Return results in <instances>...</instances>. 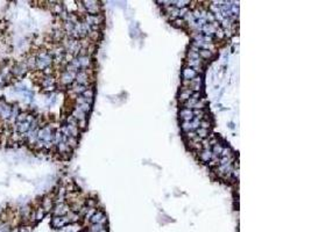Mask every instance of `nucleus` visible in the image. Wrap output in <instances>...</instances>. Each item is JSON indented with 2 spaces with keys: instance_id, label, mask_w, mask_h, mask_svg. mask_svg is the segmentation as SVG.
<instances>
[{
  "instance_id": "nucleus-14",
  "label": "nucleus",
  "mask_w": 311,
  "mask_h": 232,
  "mask_svg": "<svg viewBox=\"0 0 311 232\" xmlns=\"http://www.w3.org/2000/svg\"><path fill=\"white\" fill-rule=\"evenodd\" d=\"M197 76V72L191 67H188L185 66L183 69V72H182V77H183V80H191L193 78Z\"/></svg>"
},
{
  "instance_id": "nucleus-33",
  "label": "nucleus",
  "mask_w": 311,
  "mask_h": 232,
  "mask_svg": "<svg viewBox=\"0 0 311 232\" xmlns=\"http://www.w3.org/2000/svg\"><path fill=\"white\" fill-rule=\"evenodd\" d=\"M223 149H224V146L221 145V144H219V143H217V144H214L212 146V153L213 155H220V153H221V151H223Z\"/></svg>"
},
{
  "instance_id": "nucleus-40",
  "label": "nucleus",
  "mask_w": 311,
  "mask_h": 232,
  "mask_svg": "<svg viewBox=\"0 0 311 232\" xmlns=\"http://www.w3.org/2000/svg\"><path fill=\"white\" fill-rule=\"evenodd\" d=\"M204 108H205V101L203 99H201V100H198V101L195 103V106H193L192 109H204Z\"/></svg>"
},
{
  "instance_id": "nucleus-34",
  "label": "nucleus",
  "mask_w": 311,
  "mask_h": 232,
  "mask_svg": "<svg viewBox=\"0 0 311 232\" xmlns=\"http://www.w3.org/2000/svg\"><path fill=\"white\" fill-rule=\"evenodd\" d=\"M199 57L205 58V59H209V58L212 57V51H209V50H199Z\"/></svg>"
},
{
  "instance_id": "nucleus-22",
  "label": "nucleus",
  "mask_w": 311,
  "mask_h": 232,
  "mask_svg": "<svg viewBox=\"0 0 311 232\" xmlns=\"http://www.w3.org/2000/svg\"><path fill=\"white\" fill-rule=\"evenodd\" d=\"M41 85L45 87V88H48V87H53L55 85V78L53 76H45L41 81Z\"/></svg>"
},
{
  "instance_id": "nucleus-2",
  "label": "nucleus",
  "mask_w": 311,
  "mask_h": 232,
  "mask_svg": "<svg viewBox=\"0 0 311 232\" xmlns=\"http://www.w3.org/2000/svg\"><path fill=\"white\" fill-rule=\"evenodd\" d=\"M83 6L85 7L86 14L87 15H98L99 14V5L97 1L93 0H85L82 1Z\"/></svg>"
},
{
  "instance_id": "nucleus-41",
  "label": "nucleus",
  "mask_w": 311,
  "mask_h": 232,
  "mask_svg": "<svg viewBox=\"0 0 311 232\" xmlns=\"http://www.w3.org/2000/svg\"><path fill=\"white\" fill-rule=\"evenodd\" d=\"M53 13H55V14H61L62 12H63V7H62V5L60 4V2H57L56 5H54V7H53Z\"/></svg>"
},
{
  "instance_id": "nucleus-28",
  "label": "nucleus",
  "mask_w": 311,
  "mask_h": 232,
  "mask_svg": "<svg viewBox=\"0 0 311 232\" xmlns=\"http://www.w3.org/2000/svg\"><path fill=\"white\" fill-rule=\"evenodd\" d=\"M0 232H12V225L9 222H0Z\"/></svg>"
},
{
  "instance_id": "nucleus-32",
  "label": "nucleus",
  "mask_w": 311,
  "mask_h": 232,
  "mask_svg": "<svg viewBox=\"0 0 311 232\" xmlns=\"http://www.w3.org/2000/svg\"><path fill=\"white\" fill-rule=\"evenodd\" d=\"M66 144H68V146H70L71 149H74V147L77 146L78 144V141H77V137H72V136H70L66 138Z\"/></svg>"
},
{
  "instance_id": "nucleus-49",
  "label": "nucleus",
  "mask_w": 311,
  "mask_h": 232,
  "mask_svg": "<svg viewBox=\"0 0 311 232\" xmlns=\"http://www.w3.org/2000/svg\"><path fill=\"white\" fill-rule=\"evenodd\" d=\"M185 136H187V138L191 141V139H193L196 137L197 134H196V131H188V132H185Z\"/></svg>"
},
{
  "instance_id": "nucleus-20",
  "label": "nucleus",
  "mask_w": 311,
  "mask_h": 232,
  "mask_svg": "<svg viewBox=\"0 0 311 232\" xmlns=\"http://www.w3.org/2000/svg\"><path fill=\"white\" fill-rule=\"evenodd\" d=\"M192 91L190 90V88H183V90L181 91L180 95H178V100L181 102H185L187 100L191 98V95H192Z\"/></svg>"
},
{
  "instance_id": "nucleus-5",
  "label": "nucleus",
  "mask_w": 311,
  "mask_h": 232,
  "mask_svg": "<svg viewBox=\"0 0 311 232\" xmlns=\"http://www.w3.org/2000/svg\"><path fill=\"white\" fill-rule=\"evenodd\" d=\"M50 224H51V226L54 229L60 230V229L64 228L66 225L69 224V220H68L66 216H54L53 218H51Z\"/></svg>"
},
{
  "instance_id": "nucleus-46",
  "label": "nucleus",
  "mask_w": 311,
  "mask_h": 232,
  "mask_svg": "<svg viewBox=\"0 0 311 232\" xmlns=\"http://www.w3.org/2000/svg\"><path fill=\"white\" fill-rule=\"evenodd\" d=\"M188 59H201V57H199V53L193 52V51H189Z\"/></svg>"
},
{
  "instance_id": "nucleus-51",
  "label": "nucleus",
  "mask_w": 311,
  "mask_h": 232,
  "mask_svg": "<svg viewBox=\"0 0 311 232\" xmlns=\"http://www.w3.org/2000/svg\"><path fill=\"white\" fill-rule=\"evenodd\" d=\"M77 126H78V128H81V129H85V126H86V120L78 121V122H77Z\"/></svg>"
},
{
  "instance_id": "nucleus-13",
  "label": "nucleus",
  "mask_w": 311,
  "mask_h": 232,
  "mask_svg": "<svg viewBox=\"0 0 311 232\" xmlns=\"http://www.w3.org/2000/svg\"><path fill=\"white\" fill-rule=\"evenodd\" d=\"M180 118L183 121V122H187V121H192L193 120V114L192 110L191 109H187V108H183V109L180 110Z\"/></svg>"
},
{
  "instance_id": "nucleus-38",
  "label": "nucleus",
  "mask_w": 311,
  "mask_h": 232,
  "mask_svg": "<svg viewBox=\"0 0 311 232\" xmlns=\"http://www.w3.org/2000/svg\"><path fill=\"white\" fill-rule=\"evenodd\" d=\"M18 231L19 232H32V226L28 225V224H22L18 228Z\"/></svg>"
},
{
  "instance_id": "nucleus-8",
  "label": "nucleus",
  "mask_w": 311,
  "mask_h": 232,
  "mask_svg": "<svg viewBox=\"0 0 311 232\" xmlns=\"http://www.w3.org/2000/svg\"><path fill=\"white\" fill-rule=\"evenodd\" d=\"M69 211H70L69 205L66 204L64 202H62V203H56V205L53 208L54 216H66V214Z\"/></svg>"
},
{
  "instance_id": "nucleus-29",
  "label": "nucleus",
  "mask_w": 311,
  "mask_h": 232,
  "mask_svg": "<svg viewBox=\"0 0 311 232\" xmlns=\"http://www.w3.org/2000/svg\"><path fill=\"white\" fill-rule=\"evenodd\" d=\"M196 134L201 139H205V138H208V137H209V130H206V129L198 128V129L196 130Z\"/></svg>"
},
{
  "instance_id": "nucleus-7",
  "label": "nucleus",
  "mask_w": 311,
  "mask_h": 232,
  "mask_svg": "<svg viewBox=\"0 0 311 232\" xmlns=\"http://www.w3.org/2000/svg\"><path fill=\"white\" fill-rule=\"evenodd\" d=\"M75 81L79 84V85H83L87 87L89 85V74H87V71L85 70H79L77 73H76V77H75Z\"/></svg>"
},
{
  "instance_id": "nucleus-27",
  "label": "nucleus",
  "mask_w": 311,
  "mask_h": 232,
  "mask_svg": "<svg viewBox=\"0 0 311 232\" xmlns=\"http://www.w3.org/2000/svg\"><path fill=\"white\" fill-rule=\"evenodd\" d=\"M66 217H68V220H69V224L70 223H76L79 220V214L77 212H74V211H69L66 214Z\"/></svg>"
},
{
  "instance_id": "nucleus-3",
  "label": "nucleus",
  "mask_w": 311,
  "mask_h": 232,
  "mask_svg": "<svg viewBox=\"0 0 311 232\" xmlns=\"http://www.w3.org/2000/svg\"><path fill=\"white\" fill-rule=\"evenodd\" d=\"M27 71H28V69H27L26 63L25 62H21V63L15 64V65L11 69V73H12V76H14L15 78H19V79H20V78H22L26 73H27Z\"/></svg>"
},
{
  "instance_id": "nucleus-19",
  "label": "nucleus",
  "mask_w": 311,
  "mask_h": 232,
  "mask_svg": "<svg viewBox=\"0 0 311 232\" xmlns=\"http://www.w3.org/2000/svg\"><path fill=\"white\" fill-rule=\"evenodd\" d=\"M42 209L45 210V212L47 214V212H49V211H51L53 210V208H54V202H53V200L50 199V197H45V199L42 200Z\"/></svg>"
},
{
  "instance_id": "nucleus-44",
  "label": "nucleus",
  "mask_w": 311,
  "mask_h": 232,
  "mask_svg": "<svg viewBox=\"0 0 311 232\" xmlns=\"http://www.w3.org/2000/svg\"><path fill=\"white\" fill-rule=\"evenodd\" d=\"M205 20H209V23H212L216 21V17L213 15V13L211 12H206V15H205Z\"/></svg>"
},
{
  "instance_id": "nucleus-4",
  "label": "nucleus",
  "mask_w": 311,
  "mask_h": 232,
  "mask_svg": "<svg viewBox=\"0 0 311 232\" xmlns=\"http://www.w3.org/2000/svg\"><path fill=\"white\" fill-rule=\"evenodd\" d=\"M53 130L50 126H45L37 131V138L40 141H43L45 143H51L53 141Z\"/></svg>"
},
{
  "instance_id": "nucleus-25",
  "label": "nucleus",
  "mask_w": 311,
  "mask_h": 232,
  "mask_svg": "<svg viewBox=\"0 0 311 232\" xmlns=\"http://www.w3.org/2000/svg\"><path fill=\"white\" fill-rule=\"evenodd\" d=\"M57 150L60 153H70V152L72 151V149L70 146H68L66 143L62 142V143H60V144H57Z\"/></svg>"
},
{
  "instance_id": "nucleus-17",
  "label": "nucleus",
  "mask_w": 311,
  "mask_h": 232,
  "mask_svg": "<svg viewBox=\"0 0 311 232\" xmlns=\"http://www.w3.org/2000/svg\"><path fill=\"white\" fill-rule=\"evenodd\" d=\"M77 59H78V62H79L81 70H85L86 71V69H87L91 64L90 56H87V55H85V56H77Z\"/></svg>"
},
{
  "instance_id": "nucleus-39",
  "label": "nucleus",
  "mask_w": 311,
  "mask_h": 232,
  "mask_svg": "<svg viewBox=\"0 0 311 232\" xmlns=\"http://www.w3.org/2000/svg\"><path fill=\"white\" fill-rule=\"evenodd\" d=\"M76 107H78V108L82 110V111H84L85 114H87V113H89V111L91 110V105L86 103V102H84V103H83V105H81V106H76Z\"/></svg>"
},
{
  "instance_id": "nucleus-53",
  "label": "nucleus",
  "mask_w": 311,
  "mask_h": 232,
  "mask_svg": "<svg viewBox=\"0 0 311 232\" xmlns=\"http://www.w3.org/2000/svg\"><path fill=\"white\" fill-rule=\"evenodd\" d=\"M183 22H184V21L182 20V19H181V20H180V19L175 20V23H176L177 26H183Z\"/></svg>"
},
{
  "instance_id": "nucleus-36",
  "label": "nucleus",
  "mask_w": 311,
  "mask_h": 232,
  "mask_svg": "<svg viewBox=\"0 0 311 232\" xmlns=\"http://www.w3.org/2000/svg\"><path fill=\"white\" fill-rule=\"evenodd\" d=\"M192 114H193V117L201 120L203 116H205V111H204V109H195L192 111Z\"/></svg>"
},
{
  "instance_id": "nucleus-50",
  "label": "nucleus",
  "mask_w": 311,
  "mask_h": 232,
  "mask_svg": "<svg viewBox=\"0 0 311 232\" xmlns=\"http://www.w3.org/2000/svg\"><path fill=\"white\" fill-rule=\"evenodd\" d=\"M86 207H89V208H96V200H93V199L87 200V202H86Z\"/></svg>"
},
{
  "instance_id": "nucleus-16",
  "label": "nucleus",
  "mask_w": 311,
  "mask_h": 232,
  "mask_svg": "<svg viewBox=\"0 0 311 232\" xmlns=\"http://www.w3.org/2000/svg\"><path fill=\"white\" fill-rule=\"evenodd\" d=\"M212 158V151L211 149H202L199 152V159L203 163H209Z\"/></svg>"
},
{
  "instance_id": "nucleus-52",
  "label": "nucleus",
  "mask_w": 311,
  "mask_h": 232,
  "mask_svg": "<svg viewBox=\"0 0 311 232\" xmlns=\"http://www.w3.org/2000/svg\"><path fill=\"white\" fill-rule=\"evenodd\" d=\"M232 174H233L234 178H238V176H239V170H238V168L237 170H233V171H232Z\"/></svg>"
},
{
  "instance_id": "nucleus-9",
  "label": "nucleus",
  "mask_w": 311,
  "mask_h": 232,
  "mask_svg": "<svg viewBox=\"0 0 311 232\" xmlns=\"http://www.w3.org/2000/svg\"><path fill=\"white\" fill-rule=\"evenodd\" d=\"M89 222H90L91 224L100 223V224H103V225H105V224L107 223V218H106V216L104 215V212L100 211V210H97V211L92 215V217L89 220Z\"/></svg>"
},
{
  "instance_id": "nucleus-35",
  "label": "nucleus",
  "mask_w": 311,
  "mask_h": 232,
  "mask_svg": "<svg viewBox=\"0 0 311 232\" xmlns=\"http://www.w3.org/2000/svg\"><path fill=\"white\" fill-rule=\"evenodd\" d=\"M174 4L176 5V8L181 9V8H185V6L188 4H190V1H188V0H180V1H174Z\"/></svg>"
},
{
  "instance_id": "nucleus-23",
  "label": "nucleus",
  "mask_w": 311,
  "mask_h": 232,
  "mask_svg": "<svg viewBox=\"0 0 311 232\" xmlns=\"http://www.w3.org/2000/svg\"><path fill=\"white\" fill-rule=\"evenodd\" d=\"M71 116L74 118H76L77 122L78 121H82V120H86V114L84 111H82V110L79 109L78 107H76V108L72 110V115H71Z\"/></svg>"
},
{
  "instance_id": "nucleus-42",
  "label": "nucleus",
  "mask_w": 311,
  "mask_h": 232,
  "mask_svg": "<svg viewBox=\"0 0 311 232\" xmlns=\"http://www.w3.org/2000/svg\"><path fill=\"white\" fill-rule=\"evenodd\" d=\"M96 211H97V210H96V208H89V209H87V211H86V214L84 215L85 216V220H90L91 217H92V215H93Z\"/></svg>"
},
{
  "instance_id": "nucleus-45",
  "label": "nucleus",
  "mask_w": 311,
  "mask_h": 232,
  "mask_svg": "<svg viewBox=\"0 0 311 232\" xmlns=\"http://www.w3.org/2000/svg\"><path fill=\"white\" fill-rule=\"evenodd\" d=\"M63 36H64V34L62 33L61 30H56V32L54 33V40H55V41H60V40H62Z\"/></svg>"
},
{
  "instance_id": "nucleus-37",
  "label": "nucleus",
  "mask_w": 311,
  "mask_h": 232,
  "mask_svg": "<svg viewBox=\"0 0 311 232\" xmlns=\"http://www.w3.org/2000/svg\"><path fill=\"white\" fill-rule=\"evenodd\" d=\"M232 155H233V152H232V150L229 149V147H225L224 146V149H223V151H221V153H220V155L221 157H232Z\"/></svg>"
},
{
  "instance_id": "nucleus-10",
  "label": "nucleus",
  "mask_w": 311,
  "mask_h": 232,
  "mask_svg": "<svg viewBox=\"0 0 311 232\" xmlns=\"http://www.w3.org/2000/svg\"><path fill=\"white\" fill-rule=\"evenodd\" d=\"M75 77H76V73L64 71V72L61 74V79H60V81H61V84L63 86L71 85V84L75 81Z\"/></svg>"
},
{
  "instance_id": "nucleus-48",
  "label": "nucleus",
  "mask_w": 311,
  "mask_h": 232,
  "mask_svg": "<svg viewBox=\"0 0 311 232\" xmlns=\"http://www.w3.org/2000/svg\"><path fill=\"white\" fill-rule=\"evenodd\" d=\"M66 124H69V126H77V120L74 118L71 115H70L69 117L66 118Z\"/></svg>"
},
{
  "instance_id": "nucleus-21",
  "label": "nucleus",
  "mask_w": 311,
  "mask_h": 232,
  "mask_svg": "<svg viewBox=\"0 0 311 232\" xmlns=\"http://www.w3.org/2000/svg\"><path fill=\"white\" fill-rule=\"evenodd\" d=\"M29 128H30V123L25 121V122H20L17 123V130L20 132V134H27L29 131Z\"/></svg>"
},
{
  "instance_id": "nucleus-15",
  "label": "nucleus",
  "mask_w": 311,
  "mask_h": 232,
  "mask_svg": "<svg viewBox=\"0 0 311 232\" xmlns=\"http://www.w3.org/2000/svg\"><path fill=\"white\" fill-rule=\"evenodd\" d=\"M187 66L193 69L196 72L202 71V61L201 59H187Z\"/></svg>"
},
{
  "instance_id": "nucleus-6",
  "label": "nucleus",
  "mask_w": 311,
  "mask_h": 232,
  "mask_svg": "<svg viewBox=\"0 0 311 232\" xmlns=\"http://www.w3.org/2000/svg\"><path fill=\"white\" fill-rule=\"evenodd\" d=\"M199 124H201V120L193 117L192 121L182 122V129H183L184 132H188V131H195L199 128Z\"/></svg>"
},
{
  "instance_id": "nucleus-47",
  "label": "nucleus",
  "mask_w": 311,
  "mask_h": 232,
  "mask_svg": "<svg viewBox=\"0 0 311 232\" xmlns=\"http://www.w3.org/2000/svg\"><path fill=\"white\" fill-rule=\"evenodd\" d=\"M214 34L217 35L218 38H224V36H225V34H224V29L221 28V27H219V28L216 29Z\"/></svg>"
},
{
  "instance_id": "nucleus-43",
  "label": "nucleus",
  "mask_w": 311,
  "mask_h": 232,
  "mask_svg": "<svg viewBox=\"0 0 311 232\" xmlns=\"http://www.w3.org/2000/svg\"><path fill=\"white\" fill-rule=\"evenodd\" d=\"M210 126H211V122H210V121H208V120H204V121H202V120H201V124H199V128L209 130Z\"/></svg>"
},
{
  "instance_id": "nucleus-12",
  "label": "nucleus",
  "mask_w": 311,
  "mask_h": 232,
  "mask_svg": "<svg viewBox=\"0 0 311 232\" xmlns=\"http://www.w3.org/2000/svg\"><path fill=\"white\" fill-rule=\"evenodd\" d=\"M189 88L192 91V92H201V88H202V77L201 76H196L193 79L190 80Z\"/></svg>"
},
{
  "instance_id": "nucleus-30",
  "label": "nucleus",
  "mask_w": 311,
  "mask_h": 232,
  "mask_svg": "<svg viewBox=\"0 0 311 232\" xmlns=\"http://www.w3.org/2000/svg\"><path fill=\"white\" fill-rule=\"evenodd\" d=\"M45 212L42 208H37L36 210H35V220H36V222L42 220L45 218Z\"/></svg>"
},
{
  "instance_id": "nucleus-18",
  "label": "nucleus",
  "mask_w": 311,
  "mask_h": 232,
  "mask_svg": "<svg viewBox=\"0 0 311 232\" xmlns=\"http://www.w3.org/2000/svg\"><path fill=\"white\" fill-rule=\"evenodd\" d=\"M82 96L84 98L86 103H89V105H92V102H93V96H94V91L92 88H86L84 91V93L82 94Z\"/></svg>"
},
{
  "instance_id": "nucleus-31",
  "label": "nucleus",
  "mask_w": 311,
  "mask_h": 232,
  "mask_svg": "<svg viewBox=\"0 0 311 232\" xmlns=\"http://www.w3.org/2000/svg\"><path fill=\"white\" fill-rule=\"evenodd\" d=\"M66 128H68V130L70 132V136H72V137H77L78 135H79V130H78V126H69V124H66Z\"/></svg>"
},
{
  "instance_id": "nucleus-11",
  "label": "nucleus",
  "mask_w": 311,
  "mask_h": 232,
  "mask_svg": "<svg viewBox=\"0 0 311 232\" xmlns=\"http://www.w3.org/2000/svg\"><path fill=\"white\" fill-rule=\"evenodd\" d=\"M103 20H104L103 17L100 14H98V15H85V20L84 21L90 27H92V26H100L103 23Z\"/></svg>"
},
{
  "instance_id": "nucleus-26",
  "label": "nucleus",
  "mask_w": 311,
  "mask_h": 232,
  "mask_svg": "<svg viewBox=\"0 0 311 232\" xmlns=\"http://www.w3.org/2000/svg\"><path fill=\"white\" fill-rule=\"evenodd\" d=\"M104 229H106L105 225H103L100 223H94V224H90V226H89L87 230L91 232H99L102 231V230H104Z\"/></svg>"
},
{
  "instance_id": "nucleus-24",
  "label": "nucleus",
  "mask_w": 311,
  "mask_h": 232,
  "mask_svg": "<svg viewBox=\"0 0 311 232\" xmlns=\"http://www.w3.org/2000/svg\"><path fill=\"white\" fill-rule=\"evenodd\" d=\"M25 63L28 70H35L36 69V56H30Z\"/></svg>"
},
{
  "instance_id": "nucleus-1",
  "label": "nucleus",
  "mask_w": 311,
  "mask_h": 232,
  "mask_svg": "<svg viewBox=\"0 0 311 232\" xmlns=\"http://www.w3.org/2000/svg\"><path fill=\"white\" fill-rule=\"evenodd\" d=\"M51 62H53V57L49 55V52L41 51V52L37 53L36 56V69L43 71L45 69L49 67Z\"/></svg>"
}]
</instances>
